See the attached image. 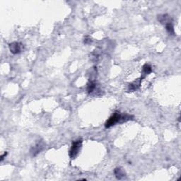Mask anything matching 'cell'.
Listing matches in <instances>:
<instances>
[{
	"instance_id": "8",
	"label": "cell",
	"mask_w": 181,
	"mask_h": 181,
	"mask_svg": "<svg viewBox=\"0 0 181 181\" xmlns=\"http://www.w3.org/2000/svg\"><path fill=\"white\" fill-rule=\"evenodd\" d=\"M143 79H136L135 82H133L132 83H131V84H129V90H137L138 88L140 87L141 86V81H142Z\"/></svg>"
},
{
	"instance_id": "4",
	"label": "cell",
	"mask_w": 181,
	"mask_h": 181,
	"mask_svg": "<svg viewBox=\"0 0 181 181\" xmlns=\"http://www.w3.org/2000/svg\"><path fill=\"white\" fill-rule=\"evenodd\" d=\"M9 48L11 53L16 54L21 52L22 45L18 42H12L9 45Z\"/></svg>"
},
{
	"instance_id": "2",
	"label": "cell",
	"mask_w": 181,
	"mask_h": 181,
	"mask_svg": "<svg viewBox=\"0 0 181 181\" xmlns=\"http://www.w3.org/2000/svg\"><path fill=\"white\" fill-rule=\"evenodd\" d=\"M82 146V139H79L77 140L74 141L71 144V146L69 150V157L71 159H74L77 157V155L79 154V152H80L81 148Z\"/></svg>"
},
{
	"instance_id": "10",
	"label": "cell",
	"mask_w": 181,
	"mask_h": 181,
	"mask_svg": "<svg viewBox=\"0 0 181 181\" xmlns=\"http://www.w3.org/2000/svg\"><path fill=\"white\" fill-rule=\"evenodd\" d=\"M96 87V84L94 81H90L87 85V91L88 93H92Z\"/></svg>"
},
{
	"instance_id": "12",
	"label": "cell",
	"mask_w": 181,
	"mask_h": 181,
	"mask_svg": "<svg viewBox=\"0 0 181 181\" xmlns=\"http://www.w3.org/2000/svg\"><path fill=\"white\" fill-rule=\"evenodd\" d=\"M7 155V152H4V154H3V155L1 156V161H2L4 160V157H6Z\"/></svg>"
},
{
	"instance_id": "11",
	"label": "cell",
	"mask_w": 181,
	"mask_h": 181,
	"mask_svg": "<svg viewBox=\"0 0 181 181\" xmlns=\"http://www.w3.org/2000/svg\"><path fill=\"white\" fill-rule=\"evenodd\" d=\"M84 43L85 44H90V43L92 42V40H91V38L89 37V36H86V38H84Z\"/></svg>"
},
{
	"instance_id": "3",
	"label": "cell",
	"mask_w": 181,
	"mask_h": 181,
	"mask_svg": "<svg viewBox=\"0 0 181 181\" xmlns=\"http://www.w3.org/2000/svg\"><path fill=\"white\" fill-rule=\"evenodd\" d=\"M45 147V144L43 141H38L31 149V154L33 156H37L39 153H40L43 150Z\"/></svg>"
},
{
	"instance_id": "1",
	"label": "cell",
	"mask_w": 181,
	"mask_h": 181,
	"mask_svg": "<svg viewBox=\"0 0 181 181\" xmlns=\"http://www.w3.org/2000/svg\"><path fill=\"white\" fill-rule=\"evenodd\" d=\"M133 119V116L127 114H121L119 112H116L113 113L112 116L110 117V118L107 120L105 124V128H110L112 126L118 123H122L131 120Z\"/></svg>"
},
{
	"instance_id": "9",
	"label": "cell",
	"mask_w": 181,
	"mask_h": 181,
	"mask_svg": "<svg viewBox=\"0 0 181 181\" xmlns=\"http://www.w3.org/2000/svg\"><path fill=\"white\" fill-rule=\"evenodd\" d=\"M166 26V30L168 32V33L169 35H175V31H174V27H173V23H169V24H167Z\"/></svg>"
},
{
	"instance_id": "5",
	"label": "cell",
	"mask_w": 181,
	"mask_h": 181,
	"mask_svg": "<svg viewBox=\"0 0 181 181\" xmlns=\"http://www.w3.org/2000/svg\"><path fill=\"white\" fill-rule=\"evenodd\" d=\"M157 19L158 21L163 25H166L167 24L172 22V18L168 14H160L157 16Z\"/></svg>"
},
{
	"instance_id": "7",
	"label": "cell",
	"mask_w": 181,
	"mask_h": 181,
	"mask_svg": "<svg viewBox=\"0 0 181 181\" xmlns=\"http://www.w3.org/2000/svg\"><path fill=\"white\" fill-rule=\"evenodd\" d=\"M114 174L118 180H121V179L124 178L126 175L125 172H124V170L122 168H115Z\"/></svg>"
},
{
	"instance_id": "6",
	"label": "cell",
	"mask_w": 181,
	"mask_h": 181,
	"mask_svg": "<svg viewBox=\"0 0 181 181\" xmlns=\"http://www.w3.org/2000/svg\"><path fill=\"white\" fill-rule=\"evenodd\" d=\"M152 71V67L149 64H145V65L142 67V70H141V79H144L146 76L149 75Z\"/></svg>"
}]
</instances>
